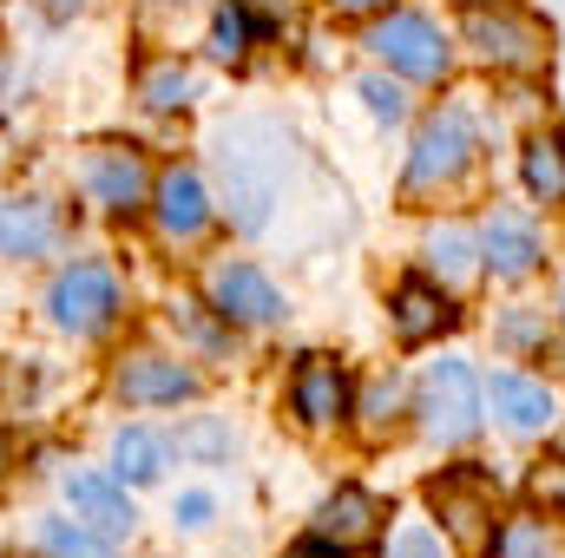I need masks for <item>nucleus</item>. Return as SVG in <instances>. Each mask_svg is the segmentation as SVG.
Segmentation results:
<instances>
[{"label": "nucleus", "mask_w": 565, "mask_h": 558, "mask_svg": "<svg viewBox=\"0 0 565 558\" xmlns=\"http://www.w3.org/2000/svg\"><path fill=\"white\" fill-rule=\"evenodd\" d=\"M282 558H342V546L316 533V539H302V546H289V552H282Z\"/></svg>", "instance_id": "32"}, {"label": "nucleus", "mask_w": 565, "mask_h": 558, "mask_svg": "<svg viewBox=\"0 0 565 558\" xmlns=\"http://www.w3.org/2000/svg\"><path fill=\"white\" fill-rule=\"evenodd\" d=\"M40 546H46V558H113V539L93 533L86 519H46Z\"/></svg>", "instance_id": "22"}, {"label": "nucleus", "mask_w": 565, "mask_h": 558, "mask_svg": "<svg viewBox=\"0 0 565 558\" xmlns=\"http://www.w3.org/2000/svg\"><path fill=\"white\" fill-rule=\"evenodd\" d=\"M480 151V132L460 106H440L434 119L422 126V139L408 151V191H434V184H454Z\"/></svg>", "instance_id": "5"}, {"label": "nucleus", "mask_w": 565, "mask_h": 558, "mask_svg": "<svg viewBox=\"0 0 565 558\" xmlns=\"http://www.w3.org/2000/svg\"><path fill=\"white\" fill-rule=\"evenodd\" d=\"M480 257L500 282H520L540 270V230L520 217V211H493L487 230H480Z\"/></svg>", "instance_id": "15"}, {"label": "nucleus", "mask_w": 565, "mask_h": 558, "mask_svg": "<svg viewBox=\"0 0 565 558\" xmlns=\"http://www.w3.org/2000/svg\"><path fill=\"white\" fill-rule=\"evenodd\" d=\"M460 7H487V0H460Z\"/></svg>", "instance_id": "35"}, {"label": "nucleus", "mask_w": 565, "mask_h": 558, "mask_svg": "<svg viewBox=\"0 0 565 558\" xmlns=\"http://www.w3.org/2000/svg\"><path fill=\"white\" fill-rule=\"evenodd\" d=\"M217 164H224L231 224L237 230H264L270 204H277V171H282V151H270V132L264 126H231L217 139Z\"/></svg>", "instance_id": "1"}, {"label": "nucleus", "mask_w": 565, "mask_h": 558, "mask_svg": "<svg viewBox=\"0 0 565 558\" xmlns=\"http://www.w3.org/2000/svg\"><path fill=\"white\" fill-rule=\"evenodd\" d=\"M467 40L487 66H507V73H526L546 60V26L520 7H467Z\"/></svg>", "instance_id": "6"}, {"label": "nucleus", "mask_w": 565, "mask_h": 558, "mask_svg": "<svg viewBox=\"0 0 565 558\" xmlns=\"http://www.w3.org/2000/svg\"><path fill=\"white\" fill-rule=\"evenodd\" d=\"M164 460H171V447H164L151 427H126V433L113 440V473H119L126 486H151V480L164 473Z\"/></svg>", "instance_id": "20"}, {"label": "nucleus", "mask_w": 565, "mask_h": 558, "mask_svg": "<svg viewBox=\"0 0 565 558\" xmlns=\"http://www.w3.org/2000/svg\"><path fill=\"white\" fill-rule=\"evenodd\" d=\"M388 315H395V335H402L408 348H422V342H434V335L454 322V302H447L434 282L408 277L395 296H388Z\"/></svg>", "instance_id": "17"}, {"label": "nucleus", "mask_w": 565, "mask_h": 558, "mask_svg": "<svg viewBox=\"0 0 565 558\" xmlns=\"http://www.w3.org/2000/svg\"><path fill=\"white\" fill-rule=\"evenodd\" d=\"M86 191H93V204L126 217V211H139L151 197V171H145V158L132 144H106V151L86 158Z\"/></svg>", "instance_id": "9"}, {"label": "nucleus", "mask_w": 565, "mask_h": 558, "mask_svg": "<svg viewBox=\"0 0 565 558\" xmlns=\"http://www.w3.org/2000/svg\"><path fill=\"white\" fill-rule=\"evenodd\" d=\"M289 408L302 427H329V420L349 415V375L329 362V355H302L296 375H289Z\"/></svg>", "instance_id": "12"}, {"label": "nucleus", "mask_w": 565, "mask_h": 558, "mask_svg": "<svg viewBox=\"0 0 565 558\" xmlns=\"http://www.w3.org/2000/svg\"><path fill=\"white\" fill-rule=\"evenodd\" d=\"M211 53H217L224 66H237V60L250 53V7H244V0L217 7V20H211Z\"/></svg>", "instance_id": "23"}, {"label": "nucleus", "mask_w": 565, "mask_h": 558, "mask_svg": "<svg viewBox=\"0 0 565 558\" xmlns=\"http://www.w3.org/2000/svg\"><path fill=\"white\" fill-rule=\"evenodd\" d=\"M520 178H526V191H533L540 204H565V139L559 132L526 139V151H520Z\"/></svg>", "instance_id": "19"}, {"label": "nucleus", "mask_w": 565, "mask_h": 558, "mask_svg": "<svg viewBox=\"0 0 565 558\" xmlns=\"http://www.w3.org/2000/svg\"><path fill=\"white\" fill-rule=\"evenodd\" d=\"M139 93H145V106H151V112H184V106L198 99V79H191V66L158 60V66L139 79Z\"/></svg>", "instance_id": "21"}, {"label": "nucleus", "mask_w": 565, "mask_h": 558, "mask_svg": "<svg viewBox=\"0 0 565 558\" xmlns=\"http://www.w3.org/2000/svg\"><path fill=\"white\" fill-rule=\"evenodd\" d=\"M329 7H342V13H369V7H382V0H329Z\"/></svg>", "instance_id": "33"}, {"label": "nucleus", "mask_w": 565, "mask_h": 558, "mask_svg": "<svg viewBox=\"0 0 565 558\" xmlns=\"http://www.w3.org/2000/svg\"><path fill=\"white\" fill-rule=\"evenodd\" d=\"M0 460H7V447H0Z\"/></svg>", "instance_id": "37"}, {"label": "nucleus", "mask_w": 565, "mask_h": 558, "mask_svg": "<svg viewBox=\"0 0 565 558\" xmlns=\"http://www.w3.org/2000/svg\"><path fill=\"white\" fill-rule=\"evenodd\" d=\"M382 558H447V546H440V533H427V526H402Z\"/></svg>", "instance_id": "28"}, {"label": "nucleus", "mask_w": 565, "mask_h": 558, "mask_svg": "<svg viewBox=\"0 0 565 558\" xmlns=\"http://www.w3.org/2000/svg\"><path fill=\"white\" fill-rule=\"evenodd\" d=\"M66 506H73V519H86L93 533H106V539H126L132 526H139V506L126 500V480L113 473H73L66 480Z\"/></svg>", "instance_id": "11"}, {"label": "nucleus", "mask_w": 565, "mask_h": 558, "mask_svg": "<svg viewBox=\"0 0 565 558\" xmlns=\"http://www.w3.org/2000/svg\"><path fill=\"white\" fill-rule=\"evenodd\" d=\"M178 526H191V533L211 526V493H184V500H178Z\"/></svg>", "instance_id": "30"}, {"label": "nucleus", "mask_w": 565, "mask_h": 558, "mask_svg": "<svg viewBox=\"0 0 565 558\" xmlns=\"http://www.w3.org/2000/svg\"><path fill=\"white\" fill-rule=\"evenodd\" d=\"M211 309H217L224 322H277L282 296L257 264H217V270H211Z\"/></svg>", "instance_id": "8"}, {"label": "nucleus", "mask_w": 565, "mask_h": 558, "mask_svg": "<svg viewBox=\"0 0 565 558\" xmlns=\"http://www.w3.org/2000/svg\"><path fill=\"white\" fill-rule=\"evenodd\" d=\"M487 395H493V415L507 433H520V440H540V433H553V420H559V401H553V388L546 382H533V375H493L487 382Z\"/></svg>", "instance_id": "10"}, {"label": "nucleus", "mask_w": 565, "mask_h": 558, "mask_svg": "<svg viewBox=\"0 0 565 558\" xmlns=\"http://www.w3.org/2000/svg\"><path fill=\"white\" fill-rule=\"evenodd\" d=\"M355 93H362V99H369V112H375V119H382V126H402V119H408V99H402V93H395V86H388V79H362V86H355Z\"/></svg>", "instance_id": "27"}, {"label": "nucleus", "mask_w": 565, "mask_h": 558, "mask_svg": "<svg viewBox=\"0 0 565 558\" xmlns=\"http://www.w3.org/2000/svg\"><path fill=\"white\" fill-rule=\"evenodd\" d=\"M427 264H434L447 282L473 277V237H467V230H454V224H447V230H434V237H427Z\"/></svg>", "instance_id": "24"}, {"label": "nucleus", "mask_w": 565, "mask_h": 558, "mask_svg": "<svg viewBox=\"0 0 565 558\" xmlns=\"http://www.w3.org/2000/svg\"><path fill=\"white\" fill-rule=\"evenodd\" d=\"M493 480L480 473V466H454V473H440V480H427V506L440 513V526H447V539L460 546V552L487 558L493 552V539H500V526H493Z\"/></svg>", "instance_id": "3"}, {"label": "nucleus", "mask_w": 565, "mask_h": 558, "mask_svg": "<svg viewBox=\"0 0 565 558\" xmlns=\"http://www.w3.org/2000/svg\"><path fill=\"white\" fill-rule=\"evenodd\" d=\"M60 244V211L46 197H7L0 204V257L26 264V257H46Z\"/></svg>", "instance_id": "16"}, {"label": "nucleus", "mask_w": 565, "mask_h": 558, "mask_svg": "<svg viewBox=\"0 0 565 558\" xmlns=\"http://www.w3.org/2000/svg\"><path fill=\"white\" fill-rule=\"evenodd\" d=\"M526 500H533L540 513H553V519H565V453H553V460H540V466L526 473Z\"/></svg>", "instance_id": "25"}, {"label": "nucleus", "mask_w": 565, "mask_h": 558, "mask_svg": "<svg viewBox=\"0 0 565 558\" xmlns=\"http://www.w3.org/2000/svg\"><path fill=\"white\" fill-rule=\"evenodd\" d=\"M7 558H26V552H7Z\"/></svg>", "instance_id": "36"}, {"label": "nucleus", "mask_w": 565, "mask_h": 558, "mask_svg": "<svg viewBox=\"0 0 565 558\" xmlns=\"http://www.w3.org/2000/svg\"><path fill=\"white\" fill-rule=\"evenodd\" d=\"M119 395L132 408H178V401H198V375L184 362H164V355H132L119 368Z\"/></svg>", "instance_id": "14"}, {"label": "nucleus", "mask_w": 565, "mask_h": 558, "mask_svg": "<svg viewBox=\"0 0 565 558\" xmlns=\"http://www.w3.org/2000/svg\"><path fill=\"white\" fill-rule=\"evenodd\" d=\"M362 46H369V53H382V60H388L395 73H408V79H447V66H454V53H447L440 26H434L427 13H388Z\"/></svg>", "instance_id": "7"}, {"label": "nucleus", "mask_w": 565, "mask_h": 558, "mask_svg": "<svg viewBox=\"0 0 565 558\" xmlns=\"http://www.w3.org/2000/svg\"><path fill=\"white\" fill-rule=\"evenodd\" d=\"M151 211H158V230H164V237L191 244V237L211 224V197H204V178H198V171H184V164H171V171L151 184Z\"/></svg>", "instance_id": "13"}, {"label": "nucleus", "mask_w": 565, "mask_h": 558, "mask_svg": "<svg viewBox=\"0 0 565 558\" xmlns=\"http://www.w3.org/2000/svg\"><path fill=\"white\" fill-rule=\"evenodd\" d=\"M493 552H500V558H553V539H546V526H540V519H513V526H500Z\"/></svg>", "instance_id": "26"}, {"label": "nucleus", "mask_w": 565, "mask_h": 558, "mask_svg": "<svg viewBox=\"0 0 565 558\" xmlns=\"http://www.w3.org/2000/svg\"><path fill=\"white\" fill-rule=\"evenodd\" d=\"M184 447L211 460V453H224V447H231V433H224V427H198V433H184Z\"/></svg>", "instance_id": "31"}, {"label": "nucleus", "mask_w": 565, "mask_h": 558, "mask_svg": "<svg viewBox=\"0 0 565 558\" xmlns=\"http://www.w3.org/2000/svg\"><path fill=\"white\" fill-rule=\"evenodd\" d=\"M46 315H53V329H66V335H99V329H113V315H119V282L106 264H73V270H60L53 289H46Z\"/></svg>", "instance_id": "4"}, {"label": "nucleus", "mask_w": 565, "mask_h": 558, "mask_svg": "<svg viewBox=\"0 0 565 558\" xmlns=\"http://www.w3.org/2000/svg\"><path fill=\"white\" fill-rule=\"evenodd\" d=\"M395 415H402V382L388 375V382L369 388V427H382V420H395Z\"/></svg>", "instance_id": "29"}, {"label": "nucleus", "mask_w": 565, "mask_h": 558, "mask_svg": "<svg viewBox=\"0 0 565 558\" xmlns=\"http://www.w3.org/2000/svg\"><path fill=\"white\" fill-rule=\"evenodd\" d=\"M415 415H422V433L434 440V447L473 440V433H480V375H473L460 355H440V362L422 375Z\"/></svg>", "instance_id": "2"}, {"label": "nucleus", "mask_w": 565, "mask_h": 558, "mask_svg": "<svg viewBox=\"0 0 565 558\" xmlns=\"http://www.w3.org/2000/svg\"><path fill=\"white\" fill-rule=\"evenodd\" d=\"M382 513H388V506H382L369 486H335V493L322 500V513H316V533L349 552V546H362V539L382 526Z\"/></svg>", "instance_id": "18"}, {"label": "nucleus", "mask_w": 565, "mask_h": 558, "mask_svg": "<svg viewBox=\"0 0 565 558\" xmlns=\"http://www.w3.org/2000/svg\"><path fill=\"white\" fill-rule=\"evenodd\" d=\"M244 7H257V13H282L289 0H244Z\"/></svg>", "instance_id": "34"}]
</instances>
